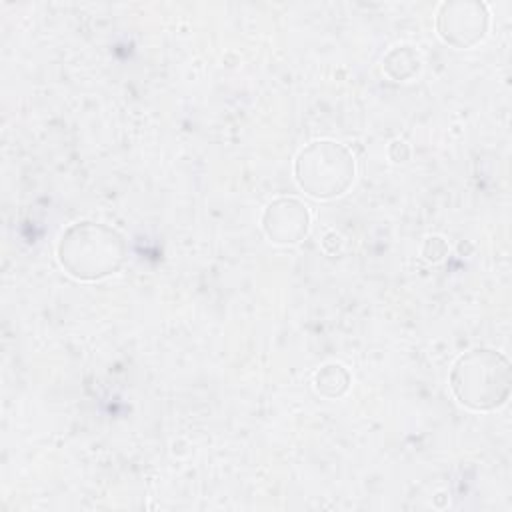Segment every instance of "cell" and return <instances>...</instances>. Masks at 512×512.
Listing matches in <instances>:
<instances>
[{"label": "cell", "instance_id": "277c9868", "mask_svg": "<svg viewBox=\"0 0 512 512\" xmlns=\"http://www.w3.org/2000/svg\"><path fill=\"white\" fill-rule=\"evenodd\" d=\"M264 230L276 242H298L308 230V212L296 200H278L266 210Z\"/></svg>", "mask_w": 512, "mask_h": 512}, {"label": "cell", "instance_id": "3957f363", "mask_svg": "<svg viewBox=\"0 0 512 512\" xmlns=\"http://www.w3.org/2000/svg\"><path fill=\"white\" fill-rule=\"evenodd\" d=\"M296 178L312 196H336L342 194L354 178V162L342 146L334 142H314L298 156Z\"/></svg>", "mask_w": 512, "mask_h": 512}, {"label": "cell", "instance_id": "7a4b0ae2", "mask_svg": "<svg viewBox=\"0 0 512 512\" xmlns=\"http://www.w3.org/2000/svg\"><path fill=\"white\" fill-rule=\"evenodd\" d=\"M508 364L492 350H474L458 360L452 372V390L462 404L488 410L508 396Z\"/></svg>", "mask_w": 512, "mask_h": 512}, {"label": "cell", "instance_id": "6da1fadb", "mask_svg": "<svg viewBox=\"0 0 512 512\" xmlns=\"http://www.w3.org/2000/svg\"><path fill=\"white\" fill-rule=\"evenodd\" d=\"M58 256L76 278H100L114 272L124 260L122 238L100 224L82 222L62 234Z\"/></svg>", "mask_w": 512, "mask_h": 512}]
</instances>
